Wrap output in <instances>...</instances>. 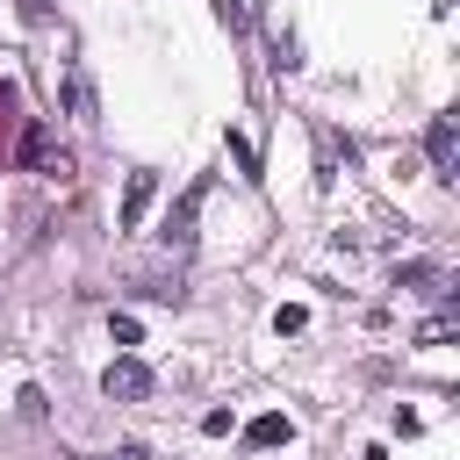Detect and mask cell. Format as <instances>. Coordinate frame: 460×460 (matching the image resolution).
<instances>
[{"mask_svg":"<svg viewBox=\"0 0 460 460\" xmlns=\"http://www.w3.org/2000/svg\"><path fill=\"white\" fill-rule=\"evenodd\" d=\"M65 108H72V115H79V122H93V79H86V72H79V65H72V72H65Z\"/></svg>","mask_w":460,"mask_h":460,"instance_id":"cell-7","label":"cell"},{"mask_svg":"<svg viewBox=\"0 0 460 460\" xmlns=\"http://www.w3.org/2000/svg\"><path fill=\"white\" fill-rule=\"evenodd\" d=\"M14 158H22L29 172H50V180H65V172H72V158H65V151L50 144V129H43V122H29V129H22V144H14Z\"/></svg>","mask_w":460,"mask_h":460,"instance_id":"cell-1","label":"cell"},{"mask_svg":"<svg viewBox=\"0 0 460 460\" xmlns=\"http://www.w3.org/2000/svg\"><path fill=\"white\" fill-rule=\"evenodd\" d=\"M101 395H108V402H144V395H151V367H144V359H115V367L101 374Z\"/></svg>","mask_w":460,"mask_h":460,"instance_id":"cell-2","label":"cell"},{"mask_svg":"<svg viewBox=\"0 0 460 460\" xmlns=\"http://www.w3.org/2000/svg\"><path fill=\"white\" fill-rule=\"evenodd\" d=\"M108 460H151V453H144V446H115Z\"/></svg>","mask_w":460,"mask_h":460,"instance_id":"cell-10","label":"cell"},{"mask_svg":"<svg viewBox=\"0 0 460 460\" xmlns=\"http://www.w3.org/2000/svg\"><path fill=\"white\" fill-rule=\"evenodd\" d=\"M424 151H431V172L438 180H453V151H460V137H453V115H431V129H424Z\"/></svg>","mask_w":460,"mask_h":460,"instance_id":"cell-3","label":"cell"},{"mask_svg":"<svg viewBox=\"0 0 460 460\" xmlns=\"http://www.w3.org/2000/svg\"><path fill=\"white\" fill-rule=\"evenodd\" d=\"M244 438H252V446H280V438H288V417H280V410H266V417H252V431H244Z\"/></svg>","mask_w":460,"mask_h":460,"instance_id":"cell-8","label":"cell"},{"mask_svg":"<svg viewBox=\"0 0 460 460\" xmlns=\"http://www.w3.org/2000/svg\"><path fill=\"white\" fill-rule=\"evenodd\" d=\"M201 194H208V180H194V187H187V201H180V208H172V223H165V244H187V237H194L187 223H194V208H201Z\"/></svg>","mask_w":460,"mask_h":460,"instance_id":"cell-5","label":"cell"},{"mask_svg":"<svg viewBox=\"0 0 460 460\" xmlns=\"http://www.w3.org/2000/svg\"><path fill=\"white\" fill-rule=\"evenodd\" d=\"M22 22H50V0H22Z\"/></svg>","mask_w":460,"mask_h":460,"instance_id":"cell-9","label":"cell"},{"mask_svg":"<svg viewBox=\"0 0 460 460\" xmlns=\"http://www.w3.org/2000/svg\"><path fill=\"white\" fill-rule=\"evenodd\" d=\"M395 288H417V295H446V273H438V266H424V259H410V266H395Z\"/></svg>","mask_w":460,"mask_h":460,"instance_id":"cell-6","label":"cell"},{"mask_svg":"<svg viewBox=\"0 0 460 460\" xmlns=\"http://www.w3.org/2000/svg\"><path fill=\"white\" fill-rule=\"evenodd\" d=\"M158 201V172H129V194H122V230H137Z\"/></svg>","mask_w":460,"mask_h":460,"instance_id":"cell-4","label":"cell"}]
</instances>
